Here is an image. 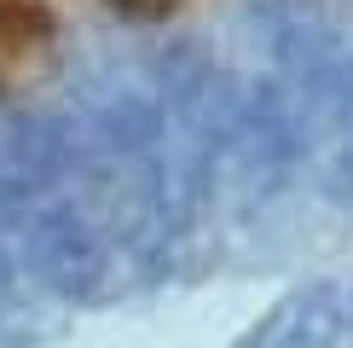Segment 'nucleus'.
Returning a JSON list of instances; mask_svg holds the SVG:
<instances>
[{
    "mask_svg": "<svg viewBox=\"0 0 353 348\" xmlns=\"http://www.w3.org/2000/svg\"><path fill=\"white\" fill-rule=\"evenodd\" d=\"M249 35V81L272 105L296 168L353 203V23L325 0H261Z\"/></svg>",
    "mask_w": 353,
    "mask_h": 348,
    "instance_id": "f257e3e1",
    "label": "nucleus"
},
{
    "mask_svg": "<svg viewBox=\"0 0 353 348\" xmlns=\"http://www.w3.org/2000/svg\"><path fill=\"white\" fill-rule=\"evenodd\" d=\"M52 47V18L41 6H0V81L23 76L35 58H47Z\"/></svg>",
    "mask_w": 353,
    "mask_h": 348,
    "instance_id": "20e7f679",
    "label": "nucleus"
},
{
    "mask_svg": "<svg viewBox=\"0 0 353 348\" xmlns=\"http://www.w3.org/2000/svg\"><path fill=\"white\" fill-rule=\"evenodd\" d=\"M64 163V116L12 105L0 110V221L23 215Z\"/></svg>",
    "mask_w": 353,
    "mask_h": 348,
    "instance_id": "f03ea898",
    "label": "nucleus"
},
{
    "mask_svg": "<svg viewBox=\"0 0 353 348\" xmlns=\"http://www.w3.org/2000/svg\"><path fill=\"white\" fill-rule=\"evenodd\" d=\"M110 6H122V12H134V18H163V12L174 6V0H110Z\"/></svg>",
    "mask_w": 353,
    "mask_h": 348,
    "instance_id": "39448f33",
    "label": "nucleus"
},
{
    "mask_svg": "<svg viewBox=\"0 0 353 348\" xmlns=\"http://www.w3.org/2000/svg\"><path fill=\"white\" fill-rule=\"evenodd\" d=\"M353 337V273L301 284L255 325L243 348H342Z\"/></svg>",
    "mask_w": 353,
    "mask_h": 348,
    "instance_id": "7ed1b4c3",
    "label": "nucleus"
}]
</instances>
